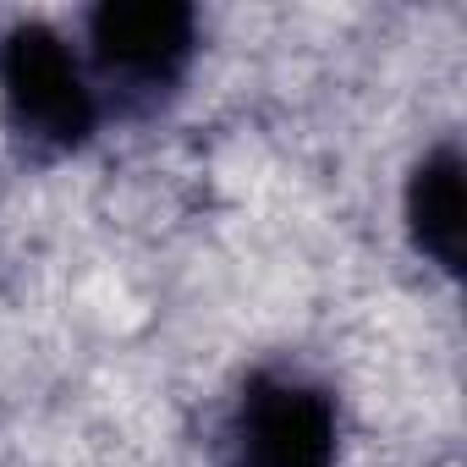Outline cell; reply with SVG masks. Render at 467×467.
<instances>
[{
  "label": "cell",
  "instance_id": "1",
  "mask_svg": "<svg viewBox=\"0 0 467 467\" xmlns=\"http://www.w3.org/2000/svg\"><path fill=\"white\" fill-rule=\"evenodd\" d=\"M0 94L12 127L45 149H78L94 132V88L83 83L72 50L39 23L0 39Z\"/></svg>",
  "mask_w": 467,
  "mask_h": 467
},
{
  "label": "cell",
  "instance_id": "2",
  "mask_svg": "<svg viewBox=\"0 0 467 467\" xmlns=\"http://www.w3.org/2000/svg\"><path fill=\"white\" fill-rule=\"evenodd\" d=\"M336 407L319 385L259 374L237 412V467H330Z\"/></svg>",
  "mask_w": 467,
  "mask_h": 467
},
{
  "label": "cell",
  "instance_id": "3",
  "mask_svg": "<svg viewBox=\"0 0 467 467\" xmlns=\"http://www.w3.org/2000/svg\"><path fill=\"white\" fill-rule=\"evenodd\" d=\"M99 67L132 88H165L192 56V6L176 0H110L88 17Z\"/></svg>",
  "mask_w": 467,
  "mask_h": 467
},
{
  "label": "cell",
  "instance_id": "4",
  "mask_svg": "<svg viewBox=\"0 0 467 467\" xmlns=\"http://www.w3.org/2000/svg\"><path fill=\"white\" fill-rule=\"evenodd\" d=\"M407 225L418 254H429L445 275L462 270V154L440 143L407 182Z\"/></svg>",
  "mask_w": 467,
  "mask_h": 467
}]
</instances>
